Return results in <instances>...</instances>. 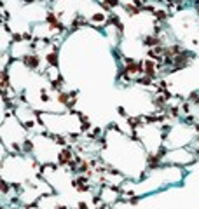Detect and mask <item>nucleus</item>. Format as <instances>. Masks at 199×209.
<instances>
[{
    "label": "nucleus",
    "mask_w": 199,
    "mask_h": 209,
    "mask_svg": "<svg viewBox=\"0 0 199 209\" xmlns=\"http://www.w3.org/2000/svg\"><path fill=\"white\" fill-rule=\"evenodd\" d=\"M21 61H23L24 66L30 68V70H38V66H40V56H38L37 52H28L26 56L21 58Z\"/></svg>",
    "instance_id": "f03ea898"
},
{
    "label": "nucleus",
    "mask_w": 199,
    "mask_h": 209,
    "mask_svg": "<svg viewBox=\"0 0 199 209\" xmlns=\"http://www.w3.org/2000/svg\"><path fill=\"white\" fill-rule=\"evenodd\" d=\"M101 7L105 12H112L115 7H119V0H103L101 2Z\"/></svg>",
    "instance_id": "423d86ee"
},
{
    "label": "nucleus",
    "mask_w": 199,
    "mask_h": 209,
    "mask_svg": "<svg viewBox=\"0 0 199 209\" xmlns=\"http://www.w3.org/2000/svg\"><path fill=\"white\" fill-rule=\"evenodd\" d=\"M44 58H45V61H47L49 66H58V52L56 51H49Z\"/></svg>",
    "instance_id": "39448f33"
},
{
    "label": "nucleus",
    "mask_w": 199,
    "mask_h": 209,
    "mask_svg": "<svg viewBox=\"0 0 199 209\" xmlns=\"http://www.w3.org/2000/svg\"><path fill=\"white\" fill-rule=\"evenodd\" d=\"M31 150H33L31 140H24V141H23V153H31Z\"/></svg>",
    "instance_id": "6e6552de"
},
{
    "label": "nucleus",
    "mask_w": 199,
    "mask_h": 209,
    "mask_svg": "<svg viewBox=\"0 0 199 209\" xmlns=\"http://www.w3.org/2000/svg\"><path fill=\"white\" fill-rule=\"evenodd\" d=\"M77 208H79V209H87V204H86L84 201H80V202L77 204Z\"/></svg>",
    "instance_id": "9b49d317"
},
{
    "label": "nucleus",
    "mask_w": 199,
    "mask_h": 209,
    "mask_svg": "<svg viewBox=\"0 0 199 209\" xmlns=\"http://www.w3.org/2000/svg\"><path fill=\"white\" fill-rule=\"evenodd\" d=\"M75 159V150H73V147H63L61 150H59V153H58V166H61V167H68L70 166V162Z\"/></svg>",
    "instance_id": "f257e3e1"
},
{
    "label": "nucleus",
    "mask_w": 199,
    "mask_h": 209,
    "mask_svg": "<svg viewBox=\"0 0 199 209\" xmlns=\"http://www.w3.org/2000/svg\"><path fill=\"white\" fill-rule=\"evenodd\" d=\"M86 24H89V21H87L84 16L77 14V16L73 17V21L70 23V28H68V31H77L79 28H82V26H86Z\"/></svg>",
    "instance_id": "7ed1b4c3"
},
{
    "label": "nucleus",
    "mask_w": 199,
    "mask_h": 209,
    "mask_svg": "<svg viewBox=\"0 0 199 209\" xmlns=\"http://www.w3.org/2000/svg\"><path fill=\"white\" fill-rule=\"evenodd\" d=\"M37 0H23V3H35Z\"/></svg>",
    "instance_id": "f8f14e48"
},
{
    "label": "nucleus",
    "mask_w": 199,
    "mask_h": 209,
    "mask_svg": "<svg viewBox=\"0 0 199 209\" xmlns=\"http://www.w3.org/2000/svg\"><path fill=\"white\" fill-rule=\"evenodd\" d=\"M63 85H65V78L59 75L56 80H52V82H51V91H56V92H59V91H63Z\"/></svg>",
    "instance_id": "0eeeda50"
},
{
    "label": "nucleus",
    "mask_w": 199,
    "mask_h": 209,
    "mask_svg": "<svg viewBox=\"0 0 199 209\" xmlns=\"http://www.w3.org/2000/svg\"><path fill=\"white\" fill-rule=\"evenodd\" d=\"M117 113H119V115H122V117H128V115H126V110H124V106H119V108H117Z\"/></svg>",
    "instance_id": "9d476101"
},
{
    "label": "nucleus",
    "mask_w": 199,
    "mask_h": 209,
    "mask_svg": "<svg viewBox=\"0 0 199 209\" xmlns=\"http://www.w3.org/2000/svg\"><path fill=\"white\" fill-rule=\"evenodd\" d=\"M122 9H124L129 16H136V14L143 12V9H142V7H138V5H136V3H133V2H131V3H124V5H122Z\"/></svg>",
    "instance_id": "20e7f679"
},
{
    "label": "nucleus",
    "mask_w": 199,
    "mask_h": 209,
    "mask_svg": "<svg viewBox=\"0 0 199 209\" xmlns=\"http://www.w3.org/2000/svg\"><path fill=\"white\" fill-rule=\"evenodd\" d=\"M40 99H42L44 103H47V101L51 99V96H49V91H47V89H42V92H40Z\"/></svg>",
    "instance_id": "1a4fd4ad"
}]
</instances>
